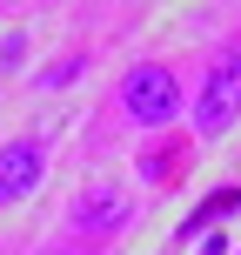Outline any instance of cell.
<instances>
[{
    "mask_svg": "<svg viewBox=\"0 0 241 255\" xmlns=\"http://www.w3.org/2000/svg\"><path fill=\"white\" fill-rule=\"evenodd\" d=\"M121 222H127V202H121V195H87V202H74L67 229H74V235H114Z\"/></svg>",
    "mask_w": 241,
    "mask_h": 255,
    "instance_id": "4",
    "label": "cell"
},
{
    "mask_svg": "<svg viewBox=\"0 0 241 255\" xmlns=\"http://www.w3.org/2000/svg\"><path fill=\"white\" fill-rule=\"evenodd\" d=\"M121 108H127V121H134V128H167L181 108H188V94H181L174 67L141 61V67H127V81H121Z\"/></svg>",
    "mask_w": 241,
    "mask_h": 255,
    "instance_id": "2",
    "label": "cell"
},
{
    "mask_svg": "<svg viewBox=\"0 0 241 255\" xmlns=\"http://www.w3.org/2000/svg\"><path fill=\"white\" fill-rule=\"evenodd\" d=\"M188 115H194V134H228V128L241 121V40H228V47L208 61V74H201V88H194V101H188Z\"/></svg>",
    "mask_w": 241,
    "mask_h": 255,
    "instance_id": "1",
    "label": "cell"
},
{
    "mask_svg": "<svg viewBox=\"0 0 241 255\" xmlns=\"http://www.w3.org/2000/svg\"><path fill=\"white\" fill-rule=\"evenodd\" d=\"M235 208H241V188H215V195H208V202H201V208H194V215L174 229V242H201V235L215 229V222H228Z\"/></svg>",
    "mask_w": 241,
    "mask_h": 255,
    "instance_id": "5",
    "label": "cell"
},
{
    "mask_svg": "<svg viewBox=\"0 0 241 255\" xmlns=\"http://www.w3.org/2000/svg\"><path fill=\"white\" fill-rule=\"evenodd\" d=\"M40 175H47V148H40V141H7V148H0V208L27 202V195L40 188Z\"/></svg>",
    "mask_w": 241,
    "mask_h": 255,
    "instance_id": "3",
    "label": "cell"
}]
</instances>
